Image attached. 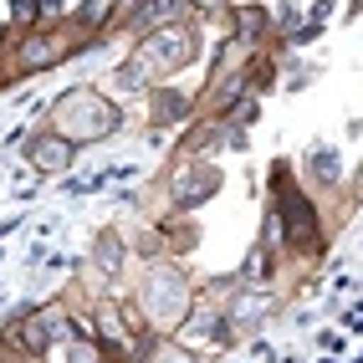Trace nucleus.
<instances>
[{
	"label": "nucleus",
	"instance_id": "1",
	"mask_svg": "<svg viewBox=\"0 0 363 363\" xmlns=\"http://www.w3.org/2000/svg\"><path fill=\"white\" fill-rule=\"evenodd\" d=\"M133 297H138V318L149 333H174L195 312V286H189L184 266L174 256H154L143 266V281H138Z\"/></svg>",
	"mask_w": 363,
	"mask_h": 363
},
{
	"label": "nucleus",
	"instance_id": "2",
	"mask_svg": "<svg viewBox=\"0 0 363 363\" xmlns=\"http://www.w3.org/2000/svg\"><path fill=\"white\" fill-rule=\"evenodd\" d=\"M118 128H123V113H118L98 87H72L67 98L52 108V133H62L72 149H77V143L113 138Z\"/></svg>",
	"mask_w": 363,
	"mask_h": 363
},
{
	"label": "nucleus",
	"instance_id": "3",
	"mask_svg": "<svg viewBox=\"0 0 363 363\" xmlns=\"http://www.w3.org/2000/svg\"><path fill=\"white\" fill-rule=\"evenodd\" d=\"M220 164L210 159H184V169L174 174V210H200L215 189H220Z\"/></svg>",
	"mask_w": 363,
	"mask_h": 363
},
{
	"label": "nucleus",
	"instance_id": "4",
	"mask_svg": "<svg viewBox=\"0 0 363 363\" xmlns=\"http://www.w3.org/2000/svg\"><path fill=\"white\" fill-rule=\"evenodd\" d=\"M26 159H31V169H41V174H62V169L72 164V143L46 128V133L26 138Z\"/></svg>",
	"mask_w": 363,
	"mask_h": 363
},
{
	"label": "nucleus",
	"instance_id": "5",
	"mask_svg": "<svg viewBox=\"0 0 363 363\" xmlns=\"http://www.w3.org/2000/svg\"><path fill=\"white\" fill-rule=\"evenodd\" d=\"M149 113H154V123H184V113H189V98L174 87H154L149 92Z\"/></svg>",
	"mask_w": 363,
	"mask_h": 363
},
{
	"label": "nucleus",
	"instance_id": "6",
	"mask_svg": "<svg viewBox=\"0 0 363 363\" xmlns=\"http://www.w3.org/2000/svg\"><path fill=\"white\" fill-rule=\"evenodd\" d=\"M123 256H128L123 235H118V230H103V235H98V246H92V261L103 266V277H118V272H123Z\"/></svg>",
	"mask_w": 363,
	"mask_h": 363
},
{
	"label": "nucleus",
	"instance_id": "7",
	"mask_svg": "<svg viewBox=\"0 0 363 363\" xmlns=\"http://www.w3.org/2000/svg\"><path fill=\"white\" fill-rule=\"evenodd\" d=\"M307 174H312V184H333L337 179V154L333 149H318L307 159Z\"/></svg>",
	"mask_w": 363,
	"mask_h": 363
}]
</instances>
